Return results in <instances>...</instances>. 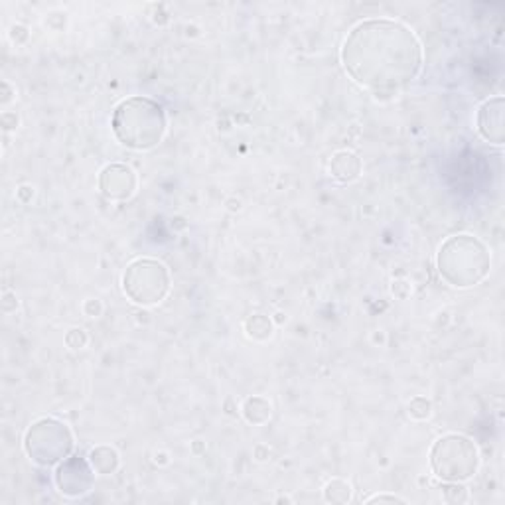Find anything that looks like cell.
<instances>
[{"label": "cell", "mask_w": 505, "mask_h": 505, "mask_svg": "<svg viewBox=\"0 0 505 505\" xmlns=\"http://www.w3.org/2000/svg\"><path fill=\"white\" fill-rule=\"evenodd\" d=\"M346 72L373 93H397L421 72L422 49L415 34L393 20H368L351 30L341 49Z\"/></svg>", "instance_id": "obj_1"}, {"label": "cell", "mask_w": 505, "mask_h": 505, "mask_svg": "<svg viewBox=\"0 0 505 505\" xmlns=\"http://www.w3.org/2000/svg\"><path fill=\"white\" fill-rule=\"evenodd\" d=\"M113 130L119 143L135 150L156 146L166 133L164 109L146 97H130L113 113Z\"/></svg>", "instance_id": "obj_2"}, {"label": "cell", "mask_w": 505, "mask_h": 505, "mask_svg": "<svg viewBox=\"0 0 505 505\" xmlns=\"http://www.w3.org/2000/svg\"><path fill=\"white\" fill-rule=\"evenodd\" d=\"M439 270L452 287H474L488 275L490 252L472 235H454L439 252Z\"/></svg>", "instance_id": "obj_3"}, {"label": "cell", "mask_w": 505, "mask_h": 505, "mask_svg": "<svg viewBox=\"0 0 505 505\" xmlns=\"http://www.w3.org/2000/svg\"><path fill=\"white\" fill-rule=\"evenodd\" d=\"M478 450L474 442L460 434H448L437 440L430 450L432 472L444 482H464L478 470Z\"/></svg>", "instance_id": "obj_4"}, {"label": "cell", "mask_w": 505, "mask_h": 505, "mask_svg": "<svg viewBox=\"0 0 505 505\" xmlns=\"http://www.w3.org/2000/svg\"><path fill=\"white\" fill-rule=\"evenodd\" d=\"M24 450L40 466H54L74 450V437L64 422L56 419H40L28 429Z\"/></svg>", "instance_id": "obj_5"}, {"label": "cell", "mask_w": 505, "mask_h": 505, "mask_svg": "<svg viewBox=\"0 0 505 505\" xmlns=\"http://www.w3.org/2000/svg\"><path fill=\"white\" fill-rule=\"evenodd\" d=\"M125 295L143 306L163 302L170 290V277L163 262L153 259H138L128 265L123 277Z\"/></svg>", "instance_id": "obj_6"}, {"label": "cell", "mask_w": 505, "mask_h": 505, "mask_svg": "<svg viewBox=\"0 0 505 505\" xmlns=\"http://www.w3.org/2000/svg\"><path fill=\"white\" fill-rule=\"evenodd\" d=\"M91 462L72 456L66 458L56 470V486L67 498H84L93 488V470Z\"/></svg>", "instance_id": "obj_7"}, {"label": "cell", "mask_w": 505, "mask_h": 505, "mask_svg": "<svg viewBox=\"0 0 505 505\" xmlns=\"http://www.w3.org/2000/svg\"><path fill=\"white\" fill-rule=\"evenodd\" d=\"M99 188L111 199H128L135 194L137 176L123 164H111L99 176Z\"/></svg>", "instance_id": "obj_8"}, {"label": "cell", "mask_w": 505, "mask_h": 505, "mask_svg": "<svg viewBox=\"0 0 505 505\" xmlns=\"http://www.w3.org/2000/svg\"><path fill=\"white\" fill-rule=\"evenodd\" d=\"M480 135L493 145H503V97H493L480 107Z\"/></svg>", "instance_id": "obj_9"}, {"label": "cell", "mask_w": 505, "mask_h": 505, "mask_svg": "<svg viewBox=\"0 0 505 505\" xmlns=\"http://www.w3.org/2000/svg\"><path fill=\"white\" fill-rule=\"evenodd\" d=\"M359 158L353 153H338L330 163L332 176L338 178L340 182H351L356 180L359 174Z\"/></svg>", "instance_id": "obj_10"}, {"label": "cell", "mask_w": 505, "mask_h": 505, "mask_svg": "<svg viewBox=\"0 0 505 505\" xmlns=\"http://www.w3.org/2000/svg\"><path fill=\"white\" fill-rule=\"evenodd\" d=\"M89 462L97 474H113L119 468V454L109 447H97L89 452Z\"/></svg>", "instance_id": "obj_11"}, {"label": "cell", "mask_w": 505, "mask_h": 505, "mask_svg": "<svg viewBox=\"0 0 505 505\" xmlns=\"http://www.w3.org/2000/svg\"><path fill=\"white\" fill-rule=\"evenodd\" d=\"M244 412L249 422L252 424H262L265 421H269L270 417V405L267 399L262 397H251L245 401V407Z\"/></svg>", "instance_id": "obj_12"}, {"label": "cell", "mask_w": 505, "mask_h": 505, "mask_svg": "<svg viewBox=\"0 0 505 505\" xmlns=\"http://www.w3.org/2000/svg\"><path fill=\"white\" fill-rule=\"evenodd\" d=\"M324 498L330 503H348L351 500V486L343 480H332L326 483Z\"/></svg>", "instance_id": "obj_13"}, {"label": "cell", "mask_w": 505, "mask_h": 505, "mask_svg": "<svg viewBox=\"0 0 505 505\" xmlns=\"http://www.w3.org/2000/svg\"><path fill=\"white\" fill-rule=\"evenodd\" d=\"M247 334L255 340H267L272 334V324L267 316L255 315L247 320Z\"/></svg>", "instance_id": "obj_14"}, {"label": "cell", "mask_w": 505, "mask_h": 505, "mask_svg": "<svg viewBox=\"0 0 505 505\" xmlns=\"http://www.w3.org/2000/svg\"><path fill=\"white\" fill-rule=\"evenodd\" d=\"M444 500L450 503H464L468 501V492L464 486H460V482H448V486L442 488Z\"/></svg>", "instance_id": "obj_15"}, {"label": "cell", "mask_w": 505, "mask_h": 505, "mask_svg": "<svg viewBox=\"0 0 505 505\" xmlns=\"http://www.w3.org/2000/svg\"><path fill=\"white\" fill-rule=\"evenodd\" d=\"M409 415L412 419H429L430 417V403L424 399V397H417V399H412L411 401V405H409Z\"/></svg>", "instance_id": "obj_16"}, {"label": "cell", "mask_w": 505, "mask_h": 505, "mask_svg": "<svg viewBox=\"0 0 505 505\" xmlns=\"http://www.w3.org/2000/svg\"><path fill=\"white\" fill-rule=\"evenodd\" d=\"M366 503H405V500L397 496H373L368 498Z\"/></svg>", "instance_id": "obj_17"}]
</instances>
